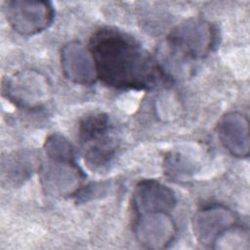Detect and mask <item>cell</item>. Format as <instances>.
Wrapping results in <instances>:
<instances>
[{
    "label": "cell",
    "instance_id": "ba28073f",
    "mask_svg": "<svg viewBox=\"0 0 250 250\" xmlns=\"http://www.w3.org/2000/svg\"><path fill=\"white\" fill-rule=\"evenodd\" d=\"M61 65L63 75L75 84L91 85L98 78L94 57L80 42L70 41L62 46Z\"/></svg>",
    "mask_w": 250,
    "mask_h": 250
},
{
    "label": "cell",
    "instance_id": "5bb4252c",
    "mask_svg": "<svg viewBox=\"0 0 250 250\" xmlns=\"http://www.w3.org/2000/svg\"><path fill=\"white\" fill-rule=\"evenodd\" d=\"M164 172L172 179L184 180L196 171V163L181 152L171 151L164 158Z\"/></svg>",
    "mask_w": 250,
    "mask_h": 250
},
{
    "label": "cell",
    "instance_id": "52a82bcc",
    "mask_svg": "<svg viewBox=\"0 0 250 250\" xmlns=\"http://www.w3.org/2000/svg\"><path fill=\"white\" fill-rule=\"evenodd\" d=\"M234 225H236L234 213L221 204L203 207L192 219L194 236L201 244L210 247L224 231Z\"/></svg>",
    "mask_w": 250,
    "mask_h": 250
},
{
    "label": "cell",
    "instance_id": "9c48e42d",
    "mask_svg": "<svg viewBox=\"0 0 250 250\" xmlns=\"http://www.w3.org/2000/svg\"><path fill=\"white\" fill-rule=\"evenodd\" d=\"M176 204L174 191L156 180H142L133 191V208L137 215L154 212L170 213Z\"/></svg>",
    "mask_w": 250,
    "mask_h": 250
},
{
    "label": "cell",
    "instance_id": "7a4b0ae2",
    "mask_svg": "<svg viewBox=\"0 0 250 250\" xmlns=\"http://www.w3.org/2000/svg\"><path fill=\"white\" fill-rule=\"evenodd\" d=\"M217 29L205 20L191 18L179 23L167 37L169 53L177 60H198L217 44Z\"/></svg>",
    "mask_w": 250,
    "mask_h": 250
},
{
    "label": "cell",
    "instance_id": "4fadbf2b",
    "mask_svg": "<svg viewBox=\"0 0 250 250\" xmlns=\"http://www.w3.org/2000/svg\"><path fill=\"white\" fill-rule=\"evenodd\" d=\"M35 166L34 157L30 154H16L7 158L2 165L3 175L5 179L17 183L26 180L32 173Z\"/></svg>",
    "mask_w": 250,
    "mask_h": 250
},
{
    "label": "cell",
    "instance_id": "2e32d148",
    "mask_svg": "<svg viewBox=\"0 0 250 250\" xmlns=\"http://www.w3.org/2000/svg\"><path fill=\"white\" fill-rule=\"evenodd\" d=\"M248 231L234 225L224 231L214 242L212 248L215 249H241L248 247Z\"/></svg>",
    "mask_w": 250,
    "mask_h": 250
},
{
    "label": "cell",
    "instance_id": "277c9868",
    "mask_svg": "<svg viewBox=\"0 0 250 250\" xmlns=\"http://www.w3.org/2000/svg\"><path fill=\"white\" fill-rule=\"evenodd\" d=\"M4 13L11 27L19 34L31 36L47 29L54 20L50 2L11 0L5 2Z\"/></svg>",
    "mask_w": 250,
    "mask_h": 250
},
{
    "label": "cell",
    "instance_id": "8992f818",
    "mask_svg": "<svg viewBox=\"0 0 250 250\" xmlns=\"http://www.w3.org/2000/svg\"><path fill=\"white\" fill-rule=\"evenodd\" d=\"M137 240L146 248L164 249L175 239L176 224L167 212L138 215L134 224Z\"/></svg>",
    "mask_w": 250,
    "mask_h": 250
},
{
    "label": "cell",
    "instance_id": "9a60e30c",
    "mask_svg": "<svg viewBox=\"0 0 250 250\" xmlns=\"http://www.w3.org/2000/svg\"><path fill=\"white\" fill-rule=\"evenodd\" d=\"M45 153L51 160L75 162V154L72 145L61 134L50 135L44 144Z\"/></svg>",
    "mask_w": 250,
    "mask_h": 250
},
{
    "label": "cell",
    "instance_id": "30bf717a",
    "mask_svg": "<svg viewBox=\"0 0 250 250\" xmlns=\"http://www.w3.org/2000/svg\"><path fill=\"white\" fill-rule=\"evenodd\" d=\"M218 136L224 147L234 157L247 158L250 152L248 118L239 111L225 113L218 122Z\"/></svg>",
    "mask_w": 250,
    "mask_h": 250
},
{
    "label": "cell",
    "instance_id": "3957f363",
    "mask_svg": "<svg viewBox=\"0 0 250 250\" xmlns=\"http://www.w3.org/2000/svg\"><path fill=\"white\" fill-rule=\"evenodd\" d=\"M3 93L17 106L34 110L42 108L52 97L49 79L34 69L18 71L3 81Z\"/></svg>",
    "mask_w": 250,
    "mask_h": 250
},
{
    "label": "cell",
    "instance_id": "8fae6325",
    "mask_svg": "<svg viewBox=\"0 0 250 250\" xmlns=\"http://www.w3.org/2000/svg\"><path fill=\"white\" fill-rule=\"evenodd\" d=\"M110 122L104 112H93L83 117L78 126V138L82 145L89 146L108 136Z\"/></svg>",
    "mask_w": 250,
    "mask_h": 250
},
{
    "label": "cell",
    "instance_id": "5b68a950",
    "mask_svg": "<svg viewBox=\"0 0 250 250\" xmlns=\"http://www.w3.org/2000/svg\"><path fill=\"white\" fill-rule=\"evenodd\" d=\"M39 175L42 188L53 196L75 195L85 178L75 162L51 159L39 167Z\"/></svg>",
    "mask_w": 250,
    "mask_h": 250
},
{
    "label": "cell",
    "instance_id": "6da1fadb",
    "mask_svg": "<svg viewBox=\"0 0 250 250\" xmlns=\"http://www.w3.org/2000/svg\"><path fill=\"white\" fill-rule=\"evenodd\" d=\"M97 66L98 78L117 89L144 90L163 76L162 68L129 35L113 28H101L89 47Z\"/></svg>",
    "mask_w": 250,
    "mask_h": 250
},
{
    "label": "cell",
    "instance_id": "7c38bea8",
    "mask_svg": "<svg viewBox=\"0 0 250 250\" xmlns=\"http://www.w3.org/2000/svg\"><path fill=\"white\" fill-rule=\"evenodd\" d=\"M116 148V142L109 136L90 144L85 151V163L92 170L102 169L111 162Z\"/></svg>",
    "mask_w": 250,
    "mask_h": 250
},
{
    "label": "cell",
    "instance_id": "e0dca14e",
    "mask_svg": "<svg viewBox=\"0 0 250 250\" xmlns=\"http://www.w3.org/2000/svg\"><path fill=\"white\" fill-rule=\"evenodd\" d=\"M110 188V183L108 182H100V183H91L88 186L81 187L80 189L75 193L77 201L87 202L91 199L101 197L102 195L106 194L107 189Z\"/></svg>",
    "mask_w": 250,
    "mask_h": 250
}]
</instances>
